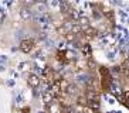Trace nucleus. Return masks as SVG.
<instances>
[{
	"label": "nucleus",
	"instance_id": "9d476101",
	"mask_svg": "<svg viewBox=\"0 0 129 113\" xmlns=\"http://www.w3.org/2000/svg\"><path fill=\"white\" fill-rule=\"evenodd\" d=\"M64 37H65V40H67L68 42H74V41L77 40V35H75L74 33H67Z\"/></svg>",
	"mask_w": 129,
	"mask_h": 113
},
{
	"label": "nucleus",
	"instance_id": "20e7f679",
	"mask_svg": "<svg viewBox=\"0 0 129 113\" xmlns=\"http://www.w3.org/2000/svg\"><path fill=\"white\" fill-rule=\"evenodd\" d=\"M82 34H84V37L87 38V40H91V38H94L96 34H98V31L95 30L94 27H87V28H84L82 30Z\"/></svg>",
	"mask_w": 129,
	"mask_h": 113
},
{
	"label": "nucleus",
	"instance_id": "0eeeda50",
	"mask_svg": "<svg viewBox=\"0 0 129 113\" xmlns=\"http://www.w3.org/2000/svg\"><path fill=\"white\" fill-rule=\"evenodd\" d=\"M84 95H85L87 100H99V99H98V90L87 89V92H85Z\"/></svg>",
	"mask_w": 129,
	"mask_h": 113
},
{
	"label": "nucleus",
	"instance_id": "ddd939ff",
	"mask_svg": "<svg viewBox=\"0 0 129 113\" xmlns=\"http://www.w3.org/2000/svg\"><path fill=\"white\" fill-rule=\"evenodd\" d=\"M94 113H101V112H99V110H98V112H94Z\"/></svg>",
	"mask_w": 129,
	"mask_h": 113
},
{
	"label": "nucleus",
	"instance_id": "39448f33",
	"mask_svg": "<svg viewBox=\"0 0 129 113\" xmlns=\"http://www.w3.org/2000/svg\"><path fill=\"white\" fill-rule=\"evenodd\" d=\"M61 110H62V106H61L60 102L54 100L51 105H48V112L50 113H61Z\"/></svg>",
	"mask_w": 129,
	"mask_h": 113
},
{
	"label": "nucleus",
	"instance_id": "7ed1b4c3",
	"mask_svg": "<svg viewBox=\"0 0 129 113\" xmlns=\"http://www.w3.org/2000/svg\"><path fill=\"white\" fill-rule=\"evenodd\" d=\"M27 83L31 88H38L40 83H41V79H40L38 75H36V74H28V76H27Z\"/></svg>",
	"mask_w": 129,
	"mask_h": 113
},
{
	"label": "nucleus",
	"instance_id": "6e6552de",
	"mask_svg": "<svg viewBox=\"0 0 129 113\" xmlns=\"http://www.w3.org/2000/svg\"><path fill=\"white\" fill-rule=\"evenodd\" d=\"M99 106H101L99 100H88L87 102V107L88 109H91V110H94V112H98Z\"/></svg>",
	"mask_w": 129,
	"mask_h": 113
},
{
	"label": "nucleus",
	"instance_id": "9b49d317",
	"mask_svg": "<svg viewBox=\"0 0 129 113\" xmlns=\"http://www.w3.org/2000/svg\"><path fill=\"white\" fill-rule=\"evenodd\" d=\"M21 17H23L24 20L30 19V10H27V9H23V10H21Z\"/></svg>",
	"mask_w": 129,
	"mask_h": 113
},
{
	"label": "nucleus",
	"instance_id": "f257e3e1",
	"mask_svg": "<svg viewBox=\"0 0 129 113\" xmlns=\"http://www.w3.org/2000/svg\"><path fill=\"white\" fill-rule=\"evenodd\" d=\"M99 75H101V89L108 90L111 88V74L105 67H99Z\"/></svg>",
	"mask_w": 129,
	"mask_h": 113
},
{
	"label": "nucleus",
	"instance_id": "423d86ee",
	"mask_svg": "<svg viewBox=\"0 0 129 113\" xmlns=\"http://www.w3.org/2000/svg\"><path fill=\"white\" fill-rule=\"evenodd\" d=\"M54 100H55V99H54L53 93L50 92V89H48V90H46V92H43V102H44V103H46L47 106L51 105V103H53Z\"/></svg>",
	"mask_w": 129,
	"mask_h": 113
},
{
	"label": "nucleus",
	"instance_id": "f03ea898",
	"mask_svg": "<svg viewBox=\"0 0 129 113\" xmlns=\"http://www.w3.org/2000/svg\"><path fill=\"white\" fill-rule=\"evenodd\" d=\"M33 48H34V40H31V38L23 40V41L20 42V49H21L24 54L31 52V51H33Z\"/></svg>",
	"mask_w": 129,
	"mask_h": 113
},
{
	"label": "nucleus",
	"instance_id": "f8f14e48",
	"mask_svg": "<svg viewBox=\"0 0 129 113\" xmlns=\"http://www.w3.org/2000/svg\"><path fill=\"white\" fill-rule=\"evenodd\" d=\"M123 98H125L126 103H128V102H129V89H128V90H125V92H123Z\"/></svg>",
	"mask_w": 129,
	"mask_h": 113
},
{
	"label": "nucleus",
	"instance_id": "1a4fd4ad",
	"mask_svg": "<svg viewBox=\"0 0 129 113\" xmlns=\"http://www.w3.org/2000/svg\"><path fill=\"white\" fill-rule=\"evenodd\" d=\"M57 61H60V62H62V64L68 62V60H67V51H61V49H58L57 51Z\"/></svg>",
	"mask_w": 129,
	"mask_h": 113
}]
</instances>
